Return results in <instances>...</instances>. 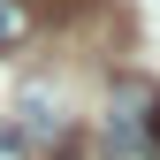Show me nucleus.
<instances>
[{"instance_id": "obj_3", "label": "nucleus", "mask_w": 160, "mask_h": 160, "mask_svg": "<svg viewBox=\"0 0 160 160\" xmlns=\"http://www.w3.org/2000/svg\"><path fill=\"white\" fill-rule=\"evenodd\" d=\"M46 8H61V15H84V8H92V0H46Z\"/></svg>"}, {"instance_id": "obj_1", "label": "nucleus", "mask_w": 160, "mask_h": 160, "mask_svg": "<svg viewBox=\"0 0 160 160\" xmlns=\"http://www.w3.org/2000/svg\"><path fill=\"white\" fill-rule=\"evenodd\" d=\"M23 38H31V8L23 0H0V53H15Z\"/></svg>"}, {"instance_id": "obj_2", "label": "nucleus", "mask_w": 160, "mask_h": 160, "mask_svg": "<svg viewBox=\"0 0 160 160\" xmlns=\"http://www.w3.org/2000/svg\"><path fill=\"white\" fill-rule=\"evenodd\" d=\"M0 160H31V130L15 114H0Z\"/></svg>"}]
</instances>
